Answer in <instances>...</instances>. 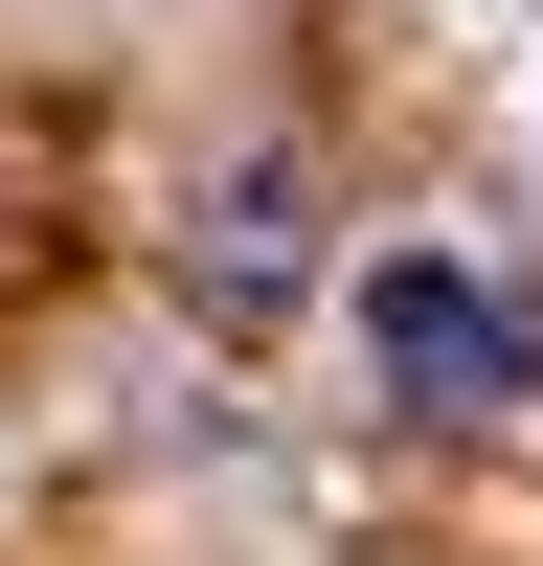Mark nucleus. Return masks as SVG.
I'll list each match as a JSON object with an SVG mask.
<instances>
[{"instance_id":"obj_1","label":"nucleus","mask_w":543,"mask_h":566,"mask_svg":"<svg viewBox=\"0 0 543 566\" xmlns=\"http://www.w3.org/2000/svg\"><path fill=\"white\" fill-rule=\"evenodd\" d=\"M362 340H385L407 408H543V317L476 295L453 250H385V272H362Z\"/></svg>"},{"instance_id":"obj_2","label":"nucleus","mask_w":543,"mask_h":566,"mask_svg":"<svg viewBox=\"0 0 543 566\" xmlns=\"http://www.w3.org/2000/svg\"><path fill=\"white\" fill-rule=\"evenodd\" d=\"M204 272H226V295H272V272H295V181H226V250H204Z\"/></svg>"}]
</instances>
